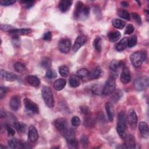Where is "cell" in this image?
<instances>
[{
    "label": "cell",
    "mask_w": 149,
    "mask_h": 149,
    "mask_svg": "<svg viewBox=\"0 0 149 149\" xmlns=\"http://www.w3.org/2000/svg\"><path fill=\"white\" fill-rule=\"evenodd\" d=\"M127 117L123 111L120 112L118 115V122L116 126V131L119 137L124 140L127 136Z\"/></svg>",
    "instance_id": "6da1fadb"
},
{
    "label": "cell",
    "mask_w": 149,
    "mask_h": 149,
    "mask_svg": "<svg viewBox=\"0 0 149 149\" xmlns=\"http://www.w3.org/2000/svg\"><path fill=\"white\" fill-rule=\"evenodd\" d=\"M41 94L46 105L49 108H53L54 106V100L51 88L48 86H44L42 88Z\"/></svg>",
    "instance_id": "7a4b0ae2"
},
{
    "label": "cell",
    "mask_w": 149,
    "mask_h": 149,
    "mask_svg": "<svg viewBox=\"0 0 149 149\" xmlns=\"http://www.w3.org/2000/svg\"><path fill=\"white\" fill-rule=\"evenodd\" d=\"M146 58V54L144 51H136L133 52L130 57L132 64L135 67L140 66Z\"/></svg>",
    "instance_id": "3957f363"
},
{
    "label": "cell",
    "mask_w": 149,
    "mask_h": 149,
    "mask_svg": "<svg viewBox=\"0 0 149 149\" xmlns=\"http://www.w3.org/2000/svg\"><path fill=\"white\" fill-rule=\"evenodd\" d=\"M115 89V78L111 76L107 80L105 84L102 89V94L105 95H108L112 94Z\"/></svg>",
    "instance_id": "277c9868"
},
{
    "label": "cell",
    "mask_w": 149,
    "mask_h": 149,
    "mask_svg": "<svg viewBox=\"0 0 149 149\" xmlns=\"http://www.w3.org/2000/svg\"><path fill=\"white\" fill-rule=\"evenodd\" d=\"M148 78L146 76H141L136 79L134 82V86L136 90L143 91L148 87Z\"/></svg>",
    "instance_id": "5b68a950"
},
{
    "label": "cell",
    "mask_w": 149,
    "mask_h": 149,
    "mask_svg": "<svg viewBox=\"0 0 149 149\" xmlns=\"http://www.w3.org/2000/svg\"><path fill=\"white\" fill-rule=\"evenodd\" d=\"M125 64L122 61H119L117 60L112 61L109 65L110 71L112 73V76L116 78L118 76L119 68H123L125 67Z\"/></svg>",
    "instance_id": "8992f818"
},
{
    "label": "cell",
    "mask_w": 149,
    "mask_h": 149,
    "mask_svg": "<svg viewBox=\"0 0 149 149\" xmlns=\"http://www.w3.org/2000/svg\"><path fill=\"white\" fill-rule=\"evenodd\" d=\"M24 104L25 108L27 111H29L33 113H38L39 108L38 105L33 102L32 100L28 98L24 99Z\"/></svg>",
    "instance_id": "52a82bcc"
},
{
    "label": "cell",
    "mask_w": 149,
    "mask_h": 149,
    "mask_svg": "<svg viewBox=\"0 0 149 149\" xmlns=\"http://www.w3.org/2000/svg\"><path fill=\"white\" fill-rule=\"evenodd\" d=\"M127 120L129 125L133 129H136L137 123V116L133 109H130L128 111Z\"/></svg>",
    "instance_id": "ba28073f"
},
{
    "label": "cell",
    "mask_w": 149,
    "mask_h": 149,
    "mask_svg": "<svg viewBox=\"0 0 149 149\" xmlns=\"http://www.w3.org/2000/svg\"><path fill=\"white\" fill-rule=\"evenodd\" d=\"M71 47V41L68 38L61 39L58 44V48L62 53H68Z\"/></svg>",
    "instance_id": "9c48e42d"
},
{
    "label": "cell",
    "mask_w": 149,
    "mask_h": 149,
    "mask_svg": "<svg viewBox=\"0 0 149 149\" xmlns=\"http://www.w3.org/2000/svg\"><path fill=\"white\" fill-rule=\"evenodd\" d=\"M54 126L55 128L63 133L68 129V123L65 119L59 118L56 119L54 122Z\"/></svg>",
    "instance_id": "30bf717a"
},
{
    "label": "cell",
    "mask_w": 149,
    "mask_h": 149,
    "mask_svg": "<svg viewBox=\"0 0 149 149\" xmlns=\"http://www.w3.org/2000/svg\"><path fill=\"white\" fill-rule=\"evenodd\" d=\"M8 146L12 148H27V144L17 139H10L8 142Z\"/></svg>",
    "instance_id": "8fae6325"
},
{
    "label": "cell",
    "mask_w": 149,
    "mask_h": 149,
    "mask_svg": "<svg viewBox=\"0 0 149 149\" xmlns=\"http://www.w3.org/2000/svg\"><path fill=\"white\" fill-rule=\"evenodd\" d=\"M9 105L13 111L18 110L21 105L20 97L19 95H14L12 97L9 101Z\"/></svg>",
    "instance_id": "7c38bea8"
},
{
    "label": "cell",
    "mask_w": 149,
    "mask_h": 149,
    "mask_svg": "<svg viewBox=\"0 0 149 149\" xmlns=\"http://www.w3.org/2000/svg\"><path fill=\"white\" fill-rule=\"evenodd\" d=\"M120 80V81L124 84H127L130 81L131 75L128 68L126 67H124L122 68V71L121 72Z\"/></svg>",
    "instance_id": "4fadbf2b"
},
{
    "label": "cell",
    "mask_w": 149,
    "mask_h": 149,
    "mask_svg": "<svg viewBox=\"0 0 149 149\" xmlns=\"http://www.w3.org/2000/svg\"><path fill=\"white\" fill-rule=\"evenodd\" d=\"M28 138L31 142H35L38 138V133L37 129L33 125H30L29 127Z\"/></svg>",
    "instance_id": "5bb4252c"
},
{
    "label": "cell",
    "mask_w": 149,
    "mask_h": 149,
    "mask_svg": "<svg viewBox=\"0 0 149 149\" xmlns=\"http://www.w3.org/2000/svg\"><path fill=\"white\" fill-rule=\"evenodd\" d=\"M87 38L84 36H80L77 37L73 45L72 49L74 52H76L78 49H79L82 45H83L86 42Z\"/></svg>",
    "instance_id": "9a60e30c"
},
{
    "label": "cell",
    "mask_w": 149,
    "mask_h": 149,
    "mask_svg": "<svg viewBox=\"0 0 149 149\" xmlns=\"http://www.w3.org/2000/svg\"><path fill=\"white\" fill-rule=\"evenodd\" d=\"M1 77L3 80H5L8 81H15L18 78L17 76L14 73L11 72H8L3 70H1Z\"/></svg>",
    "instance_id": "2e32d148"
},
{
    "label": "cell",
    "mask_w": 149,
    "mask_h": 149,
    "mask_svg": "<svg viewBox=\"0 0 149 149\" xmlns=\"http://www.w3.org/2000/svg\"><path fill=\"white\" fill-rule=\"evenodd\" d=\"M125 140L124 147L126 148H134L136 147V140L132 134L126 136Z\"/></svg>",
    "instance_id": "e0dca14e"
},
{
    "label": "cell",
    "mask_w": 149,
    "mask_h": 149,
    "mask_svg": "<svg viewBox=\"0 0 149 149\" xmlns=\"http://www.w3.org/2000/svg\"><path fill=\"white\" fill-rule=\"evenodd\" d=\"M105 110L107 112V116L109 121H112L114 118V109L113 105L109 102H107L105 105Z\"/></svg>",
    "instance_id": "ac0fdd59"
},
{
    "label": "cell",
    "mask_w": 149,
    "mask_h": 149,
    "mask_svg": "<svg viewBox=\"0 0 149 149\" xmlns=\"http://www.w3.org/2000/svg\"><path fill=\"white\" fill-rule=\"evenodd\" d=\"M31 32V30L30 29H15L10 31L9 33L10 34L13 36H19L21 35H26L28 34Z\"/></svg>",
    "instance_id": "d6986e66"
},
{
    "label": "cell",
    "mask_w": 149,
    "mask_h": 149,
    "mask_svg": "<svg viewBox=\"0 0 149 149\" xmlns=\"http://www.w3.org/2000/svg\"><path fill=\"white\" fill-rule=\"evenodd\" d=\"M72 1L68 0H62L59 3V8L62 12H67L71 7Z\"/></svg>",
    "instance_id": "ffe728a7"
},
{
    "label": "cell",
    "mask_w": 149,
    "mask_h": 149,
    "mask_svg": "<svg viewBox=\"0 0 149 149\" xmlns=\"http://www.w3.org/2000/svg\"><path fill=\"white\" fill-rule=\"evenodd\" d=\"M139 132L144 138H147L148 136V127L147 124L144 122H141L139 125Z\"/></svg>",
    "instance_id": "44dd1931"
},
{
    "label": "cell",
    "mask_w": 149,
    "mask_h": 149,
    "mask_svg": "<svg viewBox=\"0 0 149 149\" xmlns=\"http://www.w3.org/2000/svg\"><path fill=\"white\" fill-rule=\"evenodd\" d=\"M27 82L33 87H37L40 84V80L38 77L33 75H29L26 77Z\"/></svg>",
    "instance_id": "7402d4cb"
},
{
    "label": "cell",
    "mask_w": 149,
    "mask_h": 149,
    "mask_svg": "<svg viewBox=\"0 0 149 149\" xmlns=\"http://www.w3.org/2000/svg\"><path fill=\"white\" fill-rule=\"evenodd\" d=\"M101 73H102V70L101 68L99 66H97L95 68H94L90 73H89L88 76L90 79H98L101 75Z\"/></svg>",
    "instance_id": "603a6c76"
},
{
    "label": "cell",
    "mask_w": 149,
    "mask_h": 149,
    "mask_svg": "<svg viewBox=\"0 0 149 149\" xmlns=\"http://www.w3.org/2000/svg\"><path fill=\"white\" fill-rule=\"evenodd\" d=\"M66 80L63 79H59L54 83V87L57 91L62 90L66 86Z\"/></svg>",
    "instance_id": "cb8c5ba5"
},
{
    "label": "cell",
    "mask_w": 149,
    "mask_h": 149,
    "mask_svg": "<svg viewBox=\"0 0 149 149\" xmlns=\"http://www.w3.org/2000/svg\"><path fill=\"white\" fill-rule=\"evenodd\" d=\"M13 126L15 128V129L17 131L18 133H24L26 130V125L22 122L15 121L13 123Z\"/></svg>",
    "instance_id": "d4e9b609"
},
{
    "label": "cell",
    "mask_w": 149,
    "mask_h": 149,
    "mask_svg": "<svg viewBox=\"0 0 149 149\" xmlns=\"http://www.w3.org/2000/svg\"><path fill=\"white\" fill-rule=\"evenodd\" d=\"M63 134V135L65 136V138L66 139L67 141L76 139L75 132L72 129H67Z\"/></svg>",
    "instance_id": "484cf974"
},
{
    "label": "cell",
    "mask_w": 149,
    "mask_h": 149,
    "mask_svg": "<svg viewBox=\"0 0 149 149\" xmlns=\"http://www.w3.org/2000/svg\"><path fill=\"white\" fill-rule=\"evenodd\" d=\"M127 37L123 38L116 45V47H115L116 49L118 51H123L127 47Z\"/></svg>",
    "instance_id": "4316f807"
},
{
    "label": "cell",
    "mask_w": 149,
    "mask_h": 149,
    "mask_svg": "<svg viewBox=\"0 0 149 149\" xmlns=\"http://www.w3.org/2000/svg\"><path fill=\"white\" fill-rule=\"evenodd\" d=\"M69 85L72 87H77L80 86L79 77L77 75H72L69 80Z\"/></svg>",
    "instance_id": "83f0119b"
},
{
    "label": "cell",
    "mask_w": 149,
    "mask_h": 149,
    "mask_svg": "<svg viewBox=\"0 0 149 149\" xmlns=\"http://www.w3.org/2000/svg\"><path fill=\"white\" fill-rule=\"evenodd\" d=\"M121 34L118 31H111L108 34V38L111 42H115L118 41L120 37Z\"/></svg>",
    "instance_id": "f1b7e54d"
},
{
    "label": "cell",
    "mask_w": 149,
    "mask_h": 149,
    "mask_svg": "<svg viewBox=\"0 0 149 149\" xmlns=\"http://www.w3.org/2000/svg\"><path fill=\"white\" fill-rule=\"evenodd\" d=\"M89 12H90V8L88 6L84 5L80 10L79 19H86L89 15Z\"/></svg>",
    "instance_id": "f546056e"
},
{
    "label": "cell",
    "mask_w": 149,
    "mask_h": 149,
    "mask_svg": "<svg viewBox=\"0 0 149 149\" xmlns=\"http://www.w3.org/2000/svg\"><path fill=\"white\" fill-rule=\"evenodd\" d=\"M14 68L17 72L20 73H25L27 70L25 65L23 63L19 62H17L15 63Z\"/></svg>",
    "instance_id": "4dcf8cb0"
},
{
    "label": "cell",
    "mask_w": 149,
    "mask_h": 149,
    "mask_svg": "<svg viewBox=\"0 0 149 149\" xmlns=\"http://www.w3.org/2000/svg\"><path fill=\"white\" fill-rule=\"evenodd\" d=\"M84 4L81 1H77L76 3V6H75V9L74 10V17L76 19H79V14L80 12V10L82 8V7L83 6Z\"/></svg>",
    "instance_id": "1f68e13d"
},
{
    "label": "cell",
    "mask_w": 149,
    "mask_h": 149,
    "mask_svg": "<svg viewBox=\"0 0 149 149\" xmlns=\"http://www.w3.org/2000/svg\"><path fill=\"white\" fill-rule=\"evenodd\" d=\"M112 24L113 26L118 29H122L124 28V27L125 26V22L121 20V19H115L114 20H113L112 21Z\"/></svg>",
    "instance_id": "d6a6232c"
},
{
    "label": "cell",
    "mask_w": 149,
    "mask_h": 149,
    "mask_svg": "<svg viewBox=\"0 0 149 149\" xmlns=\"http://www.w3.org/2000/svg\"><path fill=\"white\" fill-rule=\"evenodd\" d=\"M137 41V36L136 35H133L130 37L127 38V46L129 47V48H132L136 45Z\"/></svg>",
    "instance_id": "836d02e7"
},
{
    "label": "cell",
    "mask_w": 149,
    "mask_h": 149,
    "mask_svg": "<svg viewBox=\"0 0 149 149\" xmlns=\"http://www.w3.org/2000/svg\"><path fill=\"white\" fill-rule=\"evenodd\" d=\"M93 45L98 52L101 51V38L100 37H97L94 39Z\"/></svg>",
    "instance_id": "e575fe53"
},
{
    "label": "cell",
    "mask_w": 149,
    "mask_h": 149,
    "mask_svg": "<svg viewBox=\"0 0 149 149\" xmlns=\"http://www.w3.org/2000/svg\"><path fill=\"white\" fill-rule=\"evenodd\" d=\"M88 74H89V72L88 70L86 68L80 69L77 71V73H76V75L80 79L85 78L86 77L88 76Z\"/></svg>",
    "instance_id": "d590c367"
},
{
    "label": "cell",
    "mask_w": 149,
    "mask_h": 149,
    "mask_svg": "<svg viewBox=\"0 0 149 149\" xmlns=\"http://www.w3.org/2000/svg\"><path fill=\"white\" fill-rule=\"evenodd\" d=\"M102 88L101 86L99 84H95L94 86H93L91 88L92 93L96 95H100L101 93H102Z\"/></svg>",
    "instance_id": "8d00e7d4"
},
{
    "label": "cell",
    "mask_w": 149,
    "mask_h": 149,
    "mask_svg": "<svg viewBox=\"0 0 149 149\" xmlns=\"http://www.w3.org/2000/svg\"><path fill=\"white\" fill-rule=\"evenodd\" d=\"M118 15L121 18H123L127 20H130V13L125 10H119L118 12Z\"/></svg>",
    "instance_id": "74e56055"
},
{
    "label": "cell",
    "mask_w": 149,
    "mask_h": 149,
    "mask_svg": "<svg viewBox=\"0 0 149 149\" xmlns=\"http://www.w3.org/2000/svg\"><path fill=\"white\" fill-rule=\"evenodd\" d=\"M41 65L44 68H49L51 65V61L49 58L44 57L41 61Z\"/></svg>",
    "instance_id": "f35d334b"
},
{
    "label": "cell",
    "mask_w": 149,
    "mask_h": 149,
    "mask_svg": "<svg viewBox=\"0 0 149 149\" xmlns=\"http://www.w3.org/2000/svg\"><path fill=\"white\" fill-rule=\"evenodd\" d=\"M59 72L62 76L67 77L69 73V68L65 65H62L59 68Z\"/></svg>",
    "instance_id": "ab89813d"
},
{
    "label": "cell",
    "mask_w": 149,
    "mask_h": 149,
    "mask_svg": "<svg viewBox=\"0 0 149 149\" xmlns=\"http://www.w3.org/2000/svg\"><path fill=\"white\" fill-rule=\"evenodd\" d=\"M56 76H57V74L55 71L51 69H48L45 73V77L48 79H55Z\"/></svg>",
    "instance_id": "60d3db41"
},
{
    "label": "cell",
    "mask_w": 149,
    "mask_h": 149,
    "mask_svg": "<svg viewBox=\"0 0 149 149\" xmlns=\"http://www.w3.org/2000/svg\"><path fill=\"white\" fill-rule=\"evenodd\" d=\"M68 147L70 148H77V141L76 139L67 141Z\"/></svg>",
    "instance_id": "b9f144b4"
},
{
    "label": "cell",
    "mask_w": 149,
    "mask_h": 149,
    "mask_svg": "<svg viewBox=\"0 0 149 149\" xmlns=\"http://www.w3.org/2000/svg\"><path fill=\"white\" fill-rule=\"evenodd\" d=\"M1 29L3 31H8L9 32L10 31L15 29L14 27L12 26L11 25H9V24H1Z\"/></svg>",
    "instance_id": "7bdbcfd3"
},
{
    "label": "cell",
    "mask_w": 149,
    "mask_h": 149,
    "mask_svg": "<svg viewBox=\"0 0 149 149\" xmlns=\"http://www.w3.org/2000/svg\"><path fill=\"white\" fill-rule=\"evenodd\" d=\"M72 125L74 126H78L80 124V119L77 116H74L71 120Z\"/></svg>",
    "instance_id": "ee69618b"
},
{
    "label": "cell",
    "mask_w": 149,
    "mask_h": 149,
    "mask_svg": "<svg viewBox=\"0 0 149 149\" xmlns=\"http://www.w3.org/2000/svg\"><path fill=\"white\" fill-rule=\"evenodd\" d=\"M132 17L133 19L134 20V21L138 24H141V17L140 16H139V15L137 13H132Z\"/></svg>",
    "instance_id": "f6af8a7d"
},
{
    "label": "cell",
    "mask_w": 149,
    "mask_h": 149,
    "mask_svg": "<svg viewBox=\"0 0 149 149\" xmlns=\"http://www.w3.org/2000/svg\"><path fill=\"white\" fill-rule=\"evenodd\" d=\"M5 128H6V130L7 131L8 135L9 136H14V134H15V131L13 129V127H12L9 125H6Z\"/></svg>",
    "instance_id": "bcb514c9"
},
{
    "label": "cell",
    "mask_w": 149,
    "mask_h": 149,
    "mask_svg": "<svg viewBox=\"0 0 149 149\" xmlns=\"http://www.w3.org/2000/svg\"><path fill=\"white\" fill-rule=\"evenodd\" d=\"M21 3H22L23 5L27 9H29L31 8L34 3V1H20Z\"/></svg>",
    "instance_id": "7dc6e473"
},
{
    "label": "cell",
    "mask_w": 149,
    "mask_h": 149,
    "mask_svg": "<svg viewBox=\"0 0 149 149\" xmlns=\"http://www.w3.org/2000/svg\"><path fill=\"white\" fill-rule=\"evenodd\" d=\"M16 2V1L14 0H1L0 1V3L3 6H9L13 5Z\"/></svg>",
    "instance_id": "c3c4849f"
},
{
    "label": "cell",
    "mask_w": 149,
    "mask_h": 149,
    "mask_svg": "<svg viewBox=\"0 0 149 149\" xmlns=\"http://www.w3.org/2000/svg\"><path fill=\"white\" fill-rule=\"evenodd\" d=\"M134 28L132 24H128L126 28L125 34H131L133 33Z\"/></svg>",
    "instance_id": "681fc988"
},
{
    "label": "cell",
    "mask_w": 149,
    "mask_h": 149,
    "mask_svg": "<svg viewBox=\"0 0 149 149\" xmlns=\"http://www.w3.org/2000/svg\"><path fill=\"white\" fill-rule=\"evenodd\" d=\"M12 42L13 44V45L16 47H18L20 46V40L19 38V37L17 36H13L12 40Z\"/></svg>",
    "instance_id": "f907efd6"
},
{
    "label": "cell",
    "mask_w": 149,
    "mask_h": 149,
    "mask_svg": "<svg viewBox=\"0 0 149 149\" xmlns=\"http://www.w3.org/2000/svg\"><path fill=\"white\" fill-rule=\"evenodd\" d=\"M8 92V88L6 87H1L0 88V98L2 99Z\"/></svg>",
    "instance_id": "816d5d0a"
},
{
    "label": "cell",
    "mask_w": 149,
    "mask_h": 149,
    "mask_svg": "<svg viewBox=\"0 0 149 149\" xmlns=\"http://www.w3.org/2000/svg\"><path fill=\"white\" fill-rule=\"evenodd\" d=\"M121 95H122V92L118 90L116 91H115L113 94V96H112V100L115 101H117L121 97Z\"/></svg>",
    "instance_id": "f5cc1de1"
},
{
    "label": "cell",
    "mask_w": 149,
    "mask_h": 149,
    "mask_svg": "<svg viewBox=\"0 0 149 149\" xmlns=\"http://www.w3.org/2000/svg\"><path fill=\"white\" fill-rule=\"evenodd\" d=\"M81 143L83 146H87L88 144V139L86 136H83L80 139Z\"/></svg>",
    "instance_id": "db71d44e"
},
{
    "label": "cell",
    "mask_w": 149,
    "mask_h": 149,
    "mask_svg": "<svg viewBox=\"0 0 149 149\" xmlns=\"http://www.w3.org/2000/svg\"><path fill=\"white\" fill-rule=\"evenodd\" d=\"M52 38V33L51 31L46 32L43 36V39L45 41H49Z\"/></svg>",
    "instance_id": "11a10c76"
},
{
    "label": "cell",
    "mask_w": 149,
    "mask_h": 149,
    "mask_svg": "<svg viewBox=\"0 0 149 149\" xmlns=\"http://www.w3.org/2000/svg\"><path fill=\"white\" fill-rule=\"evenodd\" d=\"M81 111L83 113L85 114V115H88L89 113V109L87 107H85V106H83V107H81Z\"/></svg>",
    "instance_id": "9f6ffc18"
},
{
    "label": "cell",
    "mask_w": 149,
    "mask_h": 149,
    "mask_svg": "<svg viewBox=\"0 0 149 149\" xmlns=\"http://www.w3.org/2000/svg\"><path fill=\"white\" fill-rule=\"evenodd\" d=\"M0 116L1 118L6 116V112L3 109H1L0 110Z\"/></svg>",
    "instance_id": "6f0895ef"
},
{
    "label": "cell",
    "mask_w": 149,
    "mask_h": 149,
    "mask_svg": "<svg viewBox=\"0 0 149 149\" xmlns=\"http://www.w3.org/2000/svg\"><path fill=\"white\" fill-rule=\"evenodd\" d=\"M121 5L124 6V7H127V6H128L129 3L127 2H126V1H122L121 2Z\"/></svg>",
    "instance_id": "680465c9"
}]
</instances>
